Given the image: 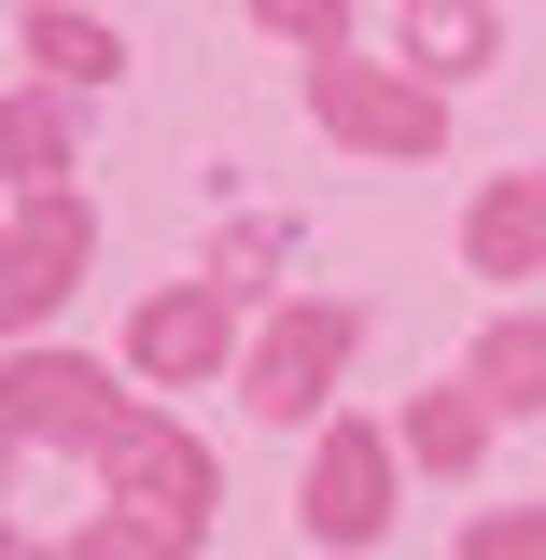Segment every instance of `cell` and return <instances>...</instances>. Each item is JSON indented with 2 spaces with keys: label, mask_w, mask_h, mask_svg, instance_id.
Wrapping results in <instances>:
<instances>
[{
  "label": "cell",
  "mask_w": 546,
  "mask_h": 560,
  "mask_svg": "<svg viewBox=\"0 0 546 560\" xmlns=\"http://www.w3.org/2000/svg\"><path fill=\"white\" fill-rule=\"evenodd\" d=\"M350 350H364V308H337V294H309V308H280L267 337L239 350V407H253V420H280V434H309V420L337 407Z\"/></svg>",
  "instance_id": "1"
},
{
  "label": "cell",
  "mask_w": 546,
  "mask_h": 560,
  "mask_svg": "<svg viewBox=\"0 0 546 560\" xmlns=\"http://www.w3.org/2000/svg\"><path fill=\"white\" fill-rule=\"evenodd\" d=\"M98 490H113V518L169 533V547H197V533H210V504H224V463H210L183 420H154V407H140L127 434L98 448Z\"/></svg>",
  "instance_id": "2"
},
{
  "label": "cell",
  "mask_w": 546,
  "mask_h": 560,
  "mask_svg": "<svg viewBox=\"0 0 546 560\" xmlns=\"http://www.w3.org/2000/svg\"><path fill=\"white\" fill-rule=\"evenodd\" d=\"M309 113L350 140V154H449V84H420V70H379V57H309Z\"/></svg>",
  "instance_id": "3"
},
{
  "label": "cell",
  "mask_w": 546,
  "mask_h": 560,
  "mask_svg": "<svg viewBox=\"0 0 546 560\" xmlns=\"http://www.w3.org/2000/svg\"><path fill=\"white\" fill-rule=\"evenodd\" d=\"M393 463H407V448H393L379 420H323L309 490H294V504H309V533H323V547H379V533H393Z\"/></svg>",
  "instance_id": "4"
},
{
  "label": "cell",
  "mask_w": 546,
  "mask_h": 560,
  "mask_svg": "<svg viewBox=\"0 0 546 560\" xmlns=\"http://www.w3.org/2000/svg\"><path fill=\"white\" fill-rule=\"evenodd\" d=\"M127 420L140 407L113 393V364H84V350H14V434H28V448H84V463H98Z\"/></svg>",
  "instance_id": "5"
},
{
  "label": "cell",
  "mask_w": 546,
  "mask_h": 560,
  "mask_svg": "<svg viewBox=\"0 0 546 560\" xmlns=\"http://www.w3.org/2000/svg\"><path fill=\"white\" fill-rule=\"evenodd\" d=\"M224 350H239V294L224 280H169V294H140V323H127V364L154 393H197Z\"/></svg>",
  "instance_id": "6"
},
{
  "label": "cell",
  "mask_w": 546,
  "mask_h": 560,
  "mask_svg": "<svg viewBox=\"0 0 546 560\" xmlns=\"http://www.w3.org/2000/svg\"><path fill=\"white\" fill-rule=\"evenodd\" d=\"M84 253H98V210L70 197V183L14 197V253H0V294H14V323H43L70 280H84Z\"/></svg>",
  "instance_id": "7"
},
{
  "label": "cell",
  "mask_w": 546,
  "mask_h": 560,
  "mask_svg": "<svg viewBox=\"0 0 546 560\" xmlns=\"http://www.w3.org/2000/svg\"><path fill=\"white\" fill-rule=\"evenodd\" d=\"M14 43H28V84H127V28L113 14H70V0H28L14 14Z\"/></svg>",
  "instance_id": "8"
},
{
  "label": "cell",
  "mask_w": 546,
  "mask_h": 560,
  "mask_svg": "<svg viewBox=\"0 0 546 560\" xmlns=\"http://www.w3.org/2000/svg\"><path fill=\"white\" fill-rule=\"evenodd\" d=\"M463 267L477 280H546V183L533 168H504V183L463 210Z\"/></svg>",
  "instance_id": "9"
},
{
  "label": "cell",
  "mask_w": 546,
  "mask_h": 560,
  "mask_svg": "<svg viewBox=\"0 0 546 560\" xmlns=\"http://www.w3.org/2000/svg\"><path fill=\"white\" fill-rule=\"evenodd\" d=\"M393 448H407L420 477H477V463H490V393H477V378H449V393H407Z\"/></svg>",
  "instance_id": "10"
},
{
  "label": "cell",
  "mask_w": 546,
  "mask_h": 560,
  "mask_svg": "<svg viewBox=\"0 0 546 560\" xmlns=\"http://www.w3.org/2000/svg\"><path fill=\"white\" fill-rule=\"evenodd\" d=\"M393 43H407L420 84H463V70L504 57V14H490V0H407V14H393Z\"/></svg>",
  "instance_id": "11"
},
{
  "label": "cell",
  "mask_w": 546,
  "mask_h": 560,
  "mask_svg": "<svg viewBox=\"0 0 546 560\" xmlns=\"http://www.w3.org/2000/svg\"><path fill=\"white\" fill-rule=\"evenodd\" d=\"M463 378L490 393V420H546V308H504V323L477 337Z\"/></svg>",
  "instance_id": "12"
},
{
  "label": "cell",
  "mask_w": 546,
  "mask_h": 560,
  "mask_svg": "<svg viewBox=\"0 0 546 560\" xmlns=\"http://www.w3.org/2000/svg\"><path fill=\"white\" fill-rule=\"evenodd\" d=\"M43 183H70V113L57 84H14V197H43Z\"/></svg>",
  "instance_id": "13"
},
{
  "label": "cell",
  "mask_w": 546,
  "mask_h": 560,
  "mask_svg": "<svg viewBox=\"0 0 546 560\" xmlns=\"http://www.w3.org/2000/svg\"><path fill=\"white\" fill-rule=\"evenodd\" d=\"M253 28H280L294 57H337V28H350V0H253Z\"/></svg>",
  "instance_id": "14"
},
{
  "label": "cell",
  "mask_w": 546,
  "mask_h": 560,
  "mask_svg": "<svg viewBox=\"0 0 546 560\" xmlns=\"http://www.w3.org/2000/svg\"><path fill=\"white\" fill-rule=\"evenodd\" d=\"M463 560H546V504H490L463 533Z\"/></svg>",
  "instance_id": "15"
},
{
  "label": "cell",
  "mask_w": 546,
  "mask_h": 560,
  "mask_svg": "<svg viewBox=\"0 0 546 560\" xmlns=\"http://www.w3.org/2000/svg\"><path fill=\"white\" fill-rule=\"evenodd\" d=\"M280 253H294L280 224H239V238L210 253V280H224V294H267V267H280Z\"/></svg>",
  "instance_id": "16"
},
{
  "label": "cell",
  "mask_w": 546,
  "mask_h": 560,
  "mask_svg": "<svg viewBox=\"0 0 546 560\" xmlns=\"http://www.w3.org/2000/svg\"><path fill=\"white\" fill-rule=\"evenodd\" d=\"M57 560H183V547H169V533H140V518H84Z\"/></svg>",
  "instance_id": "17"
},
{
  "label": "cell",
  "mask_w": 546,
  "mask_h": 560,
  "mask_svg": "<svg viewBox=\"0 0 546 560\" xmlns=\"http://www.w3.org/2000/svg\"><path fill=\"white\" fill-rule=\"evenodd\" d=\"M533 183H546V168H533Z\"/></svg>",
  "instance_id": "18"
}]
</instances>
